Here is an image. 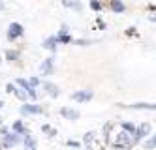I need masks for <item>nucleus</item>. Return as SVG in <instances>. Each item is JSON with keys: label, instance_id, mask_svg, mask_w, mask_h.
Masks as SVG:
<instances>
[{"label": "nucleus", "instance_id": "nucleus-1", "mask_svg": "<svg viewBox=\"0 0 156 150\" xmlns=\"http://www.w3.org/2000/svg\"><path fill=\"white\" fill-rule=\"evenodd\" d=\"M117 148H130L132 145H136L133 143V139H132V135L130 133H126L124 130H122L119 135H117V139H115V143H113Z\"/></svg>", "mask_w": 156, "mask_h": 150}, {"label": "nucleus", "instance_id": "nucleus-2", "mask_svg": "<svg viewBox=\"0 0 156 150\" xmlns=\"http://www.w3.org/2000/svg\"><path fill=\"white\" fill-rule=\"evenodd\" d=\"M23 26L19 25V23H12V25H9V30H8V40H17L19 36H23Z\"/></svg>", "mask_w": 156, "mask_h": 150}, {"label": "nucleus", "instance_id": "nucleus-3", "mask_svg": "<svg viewBox=\"0 0 156 150\" xmlns=\"http://www.w3.org/2000/svg\"><path fill=\"white\" fill-rule=\"evenodd\" d=\"M90 98H92V90H79V92H73L72 94V99L79 101V103H87Z\"/></svg>", "mask_w": 156, "mask_h": 150}, {"label": "nucleus", "instance_id": "nucleus-4", "mask_svg": "<svg viewBox=\"0 0 156 150\" xmlns=\"http://www.w3.org/2000/svg\"><path fill=\"white\" fill-rule=\"evenodd\" d=\"M40 113H43L41 105H32V103L21 105V114H40Z\"/></svg>", "mask_w": 156, "mask_h": 150}, {"label": "nucleus", "instance_id": "nucleus-5", "mask_svg": "<svg viewBox=\"0 0 156 150\" xmlns=\"http://www.w3.org/2000/svg\"><path fill=\"white\" fill-rule=\"evenodd\" d=\"M149 131H151V126L145 122V124H141L139 128H136V135H133V143H137V141H141L145 135H149Z\"/></svg>", "mask_w": 156, "mask_h": 150}, {"label": "nucleus", "instance_id": "nucleus-6", "mask_svg": "<svg viewBox=\"0 0 156 150\" xmlns=\"http://www.w3.org/2000/svg\"><path fill=\"white\" fill-rule=\"evenodd\" d=\"M17 85H19L21 88H23V90L27 92V94H28V96H30L32 99H34V98L38 96V94H36V88H32L28 81H25V79H17Z\"/></svg>", "mask_w": 156, "mask_h": 150}, {"label": "nucleus", "instance_id": "nucleus-7", "mask_svg": "<svg viewBox=\"0 0 156 150\" xmlns=\"http://www.w3.org/2000/svg\"><path fill=\"white\" fill-rule=\"evenodd\" d=\"M60 114H62L66 120H77V118H79V111L70 109V107H62L60 109Z\"/></svg>", "mask_w": 156, "mask_h": 150}, {"label": "nucleus", "instance_id": "nucleus-8", "mask_svg": "<svg viewBox=\"0 0 156 150\" xmlns=\"http://www.w3.org/2000/svg\"><path fill=\"white\" fill-rule=\"evenodd\" d=\"M8 92H13V94H15V96H17L21 101H27V96H28V94H27V92H25L23 88H17L15 85H12V83H9V85H8Z\"/></svg>", "mask_w": 156, "mask_h": 150}, {"label": "nucleus", "instance_id": "nucleus-9", "mask_svg": "<svg viewBox=\"0 0 156 150\" xmlns=\"http://www.w3.org/2000/svg\"><path fill=\"white\" fill-rule=\"evenodd\" d=\"M53 60H55V56H51V58H47L45 62L41 64V68H40L41 75H51L53 73Z\"/></svg>", "mask_w": 156, "mask_h": 150}, {"label": "nucleus", "instance_id": "nucleus-10", "mask_svg": "<svg viewBox=\"0 0 156 150\" xmlns=\"http://www.w3.org/2000/svg\"><path fill=\"white\" fill-rule=\"evenodd\" d=\"M19 141H21L19 133H9V135L4 137V146H15Z\"/></svg>", "mask_w": 156, "mask_h": 150}, {"label": "nucleus", "instance_id": "nucleus-11", "mask_svg": "<svg viewBox=\"0 0 156 150\" xmlns=\"http://www.w3.org/2000/svg\"><path fill=\"white\" fill-rule=\"evenodd\" d=\"M57 45H58V40H57V36H51V38H47L45 41H43V47H45V49H49L51 53H55V51H57Z\"/></svg>", "mask_w": 156, "mask_h": 150}, {"label": "nucleus", "instance_id": "nucleus-12", "mask_svg": "<svg viewBox=\"0 0 156 150\" xmlns=\"http://www.w3.org/2000/svg\"><path fill=\"white\" fill-rule=\"evenodd\" d=\"M25 150H38V146H36V141H34V137H32L28 131L25 133Z\"/></svg>", "mask_w": 156, "mask_h": 150}, {"label": "nucleus", "instance_id": "nucleus-13", "mask_svg": "<svg viewBox=\"0 0 156 150\" xmlns=\"http://www.w3.org/2000/svg\"><path fill=\"white\" fill-rule=\"evenodd\" d=\"M132 109H147V111H156V103H133L130 105Z\"/></svg>", "mask_w": 156, "mask_h": 150}, {"label": "nucleus", "instance_id": "nucleus-14", "mask_svg": "<svg viewBox=\"0 0 156 150\" xmlns=\"http://www.w3.org/2000/svg\"><path fill=\"white\" fill-rule=\"evenodd\" d=\"M43 86L47 88V92H49V96H53V98H57V96L60 94V90H58V86H55L53 83H43Z\"/></svg>", "mask_w": 156, "mask_h": 150}, {"label": "nucleus", "instance_id": "nucleus-15", "mask_svg": "<svg viewBox=\"0 0 156 150\" xmlns=\"http://www.w3.org/2000/svg\"><path fill=\"white\" fill-rule=\"evenodd\" d=\"M111 8H113V11H117V13H122V11L126 9V6L120 2V0H113L111 2Z\"/></svg>", "mask_w": 156, "mask_h": 150}, {"label": "nucleus", "instance_id": "nucleus-16", "mask_svg": "<svg viewBox=\"0 0 156 150\" xmlns=\"http://www.w3.org/2000/svg\"><path fill=\"white\" fill-rule=\"evenodd\" d=\"M120 128L124 130L126 133H130V135H136V126L130 124V122H122V124H120Z\"/></svg>", "mask_w": 156, "mask_h": 150}, {"label": "nucleus", "instance_id": "nucleus-17", "mask_svg": "<svg viewBox=\"0 0 156 150\" xmlns=\"http://www.w3.org/2000/svg\"><path fill=\"white\" fill-rule=\"evenodd\" d=\"M62 4H64L66 8H73V9H77V11L81 9V4L75 2V0H62Z\"/></svg>", "mask_w": 156, "mask_h": 150}, {"label": "nucleus", "instance_id": "nucleus-18", "mask_svg": "<svg viewBox=\"0 0 156 150\" xmlns=\"http://www.w3.org/2000/svg\"><path fill=\"white\" fill-rule=\"evenodd\" d=\"M13 131H15V133H19V135H25V133H27V130L23 128V122H21V120L13 124Z\"/></svg>", "mask_w": 156, "mask_h": 150}, {"label": "nucleus", "instance_id": "nucleus-19", "mask_svg": "<svg viewBox=\"0 0 156 150\" xmlns=\"http://www.w3.org/2000/svg\"><path fill=\"white\" fill-rule=\"evenodd\" d=\"M41 131H43V133H47L49 137H55V135H57V130H53L51 126H47V124H43V126H41Z\"/></svg>", "mask_w": 156, "mask_h": 150}, {"label": "nucleus", "instance_id": "nucleus-20", "mask_svg": "<svg viewBox=\"0 0 156 150\" xmlns=\"http://www.w3.org/2000/svg\"><path fill=\"white\" fill-rule=\"evenodd\" d=\"M145 148H147V150H154V148H156V135L151 137V139L145 143Z\"/></svg>", "mask_w": 156, "mask_h": 150}, {"label": "nucleus", "instance_id": "nucleus-21", "mask_svg": "<svg viewBox=\"0 0 156 150\" xmlns=\"http://www.w3.org/2000/svg\"><path fill=\"white\" fill-rule=\"evenodd\" d=\"M6 58H8V60H17V58H19V53H17V51H8V53H6Z\"/></svg>", "mask_w": 156, "mask_h": 150}, {"label": "nucleus", "instance_id": "nucleus-22", "mask_svg": "<svg viewBox=\"0 0 156 150\" xmlns=\"http://www.w3.org/2000/svg\"><path fill=\"white\" fill-rule=\"evenodd\" d=\"M92 139H94V133H87V135H85V145H87V148H90Z\"/></svg>", "mask_w": 156, "mask_h": 150}, {"label": "nucleus", "instance_id": "nucleus-23", "mask_svg": "<svg viewBox=\"0 0 156 150\" xmlns=\"http://www.w3.org/2000/svg\"><path fill=\"white\" fill-rule=\"evenodd\" d=\"M90 8H92L94 11H100V9H102V4H100L98 0H92V2H90Z\"/></svg>", "mask_w": 156, "mask_h": 150}, {"label": "nucleus", "instance_id": "nucleus-24", "mask_svg": "<svg viewBox=\"0 0 156 150\" xmlns=\"http://www.w3.org/2000/svg\"><path fill=\"white\" fill-rule=\"evenodd\" d=\"M28 83H30V86H32V88H36V86L40 85V79H38V77H32V79L28 81Z\"/></svg>", "mask_w": 156, "mask_h": 150}, {"label": "nucleus", "instance_id": "nucleus-25", "mask_svg": "<svg viewBox=\"0 0 156 150\" xmlns=\"http://www.w3.org/2000/svg\"><path fill=\"white\" fill-rule=\"evenodd\" d=\"M68 146H73V148H79V143H77V141H68Z\"/></svg>", "mask_w": 156, "mask_h": 150}, {"label": "nucleus", "instance_id": "nucleus-26", "mask_svg": "<svg viewBox=\"0 0 156 150\" xmlns=\"http://www.w3.org/2000/svg\"><path fill=\"white\" fill-rule=\"evenodd\" d=\"M2 105H4V103H2V101H0V107H2Z\"/></svg>", "mask_w": 156, "mask_h": 150}]
</instances>
